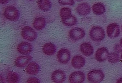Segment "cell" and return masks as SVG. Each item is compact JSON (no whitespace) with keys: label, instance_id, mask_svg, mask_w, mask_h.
<instances>
[{"label":"cell","instance_id":"obj_26","mask_svg":"<svg viewBox=\"0 0 122 83\" xmlns=\"http://www.w3.org/2000/svg\"><path fill=\"white\" fill-rule=\"evenodd\" d=\"M27 83H40V81L37 78L32 77L29 78L26 81Z\"/></svg>","mask_w":122,"mask_h":83},{"label":"cell","instance_id":"obj_29","mask_svg":"<svg viewBox=\"0 0 122 83\" xmlns=\"http://www.w3.org/2000/svg\"><path fill=\"white\" fill-rule=\"evenodd\" d=\"M120 44H121V46L122 47V38L120 40Z\"/></svg>","mask_w":122,"mask_h":83},{"label":"cell","instance_id":"obj_13","mask_svg":"<svg viewBox=\"0 0 122 83\" xmlns=\"http://www.w3.org/2000/svg\"><path fill=\"white\" fill-rule=\"evenodd\" d=\"M86 63L84 58L81 55H77L74 56L71 61V65L75 69H80Z\"/></svg>","mask_w":122,"mask_h":83},{"label":"cell","instance_id":"obj_7","mask_svg":"<svg viewBox=\"0 0 122 83\" xmlns=\"http://www.w3.org/2000/svg\"><path fill=\"white\" fill-rule=\"evenodd\" d=\"M107 36L111 38L118 37L120 34L119 26L115 23L110 24L107 28Z\"/></svg>","mask_w":122,"mask_h":83},{"label":"cell","instance_id":"obj_6","mask_svg":"<svg viewBox=\"0 0 122 83\" xmlns=\"http://www.w3.org/2000/svg\"><path fill=\"white\" fill-rule=\"evenodd\" d=\"M85 32L83 29L79 27H75L70 30L68 33V36L72 40H81L84 37Z\"/></svg>","mask_w":122,"mask_h":83},{"label":"cell","instance_id":"obj_30","mask_svg":"<svg viewBox=\"0 0 122 83\" xmlns=\"http://www.w3.org/2000/svg\"><path fill=\"white\" fill-rule=\"evenodd\" d=\"M121 60H122V53H121Z\"/></svg>","mask_w":122,"mask_h":83},{"label":"cell","instance_id":"obj_9","mask_svg":"<svg viewBox=\"0 0 122 83\" xmlns=\"http://www.w3.org/2000/svg\"><path fill=\"white\" fill-rule=\"evenodd\" d=\"M86 76L83 72L76 71L70 75L68 80L70 83H80L84 81Z\"/></svg>","mask_w":122,"mask_h":83},{"label":"cell","instance_id":"obj_32","mask_svg":"<svg viewBox=\"0 0 122 83\" xmlns=\"http://www.w3.org/2000/svg\"></svg>","mask_w":122,"mask_h":83},{"label":"cell","instance_id":"obj_31","mask_svg":"<svg viewBox=\"0 0 122 83\" xmlns=\"http://www.w3.org/2000/svg\"><path fill=\"white\" fill-rule=\"evenodd\" d=\"M78 1H82V0H76Z\"/></svg>","mask_w":122,"mask_h":83},{"label":"cell","instance_id":"obj_16","mask_svg":"<svg viewBox=\"0 0 122 83\" xmlns=\"http://www.w3.org/2000/svg\"><path fill=\"white\" fill-rule=\"evenodd\" d=\"M40 71V67L37 63L32 62L30 63L26 68V72L30 75L38 74Z\"/></svg>","mask_w":122,"mask_h":83},{"label":"cell","instance_id":"obj_1","mask_svg":"<svg viewBox=\"0 0 122 83\" xmlns=\"http://www.w3.org/2000/svg\"><path fill=\"white\" fill-rule=\"evenodd\" d=\"M90 36L93 41L100 42L104 40L106 34L103 28L99 26H93L90 30Z\"/></svg>","mask_w":122,"mask_h":83},{"label":"cell","instance_id":"obj_33","mask_svg":"<svg viewBox=\"0 0 122 83\" xmlns=\"http://www.w3.org/2000/svg\"></svg>","mask_w":122,"mask_h":83},{"label":"cell","instance_id":"obj_19","mask_svg":"<svg viewBox=\"0 0 122 83\" xmlns=\"http://www.w3.org/2000/svg\"><path fill=\"white\" fill-rule=\"evenodd\" d=\"M92 10L96 15H102L106 12V9L104 4L102 3H97L92 6Z\"/></svg>","mask_w":122,"mask_h":83},{"label":"cell","instance_id":"obj_15","mask_svg":"<svg viewBox=\"0 0 122 83\" xmlns=\"http://www.w3.org/2000/svg\"><path fill=\"white\" fill-rule=\"evenodd\" d=\"M80 50L82 54L86 56H90L94 53L93 47L88 42L82 43L80 47Z\"/></svg>","mask_w":122,"mask_h":83},{"label":"cell","instance_id":"obj_11","mask_svg":"<svg viewBox=\"0 0 122 83\" xmlns=\"http://www.w3.org/2000/svg\"><path fill=\"white\" fill-rule=\"evenodd\" d=\"M76 12L77 14L82 16H85L88 15L90 13V5L88 3L86 2L80 3L76 7Z\"/></svg>","mask_w":122,"mask_h":83},{"label":"cell","instance_id":"obj_8","mask_svg":"<svg viewBox=\"0 0 122 83\" xmlns=\"http://www.w3.org/2000/svg\"><path fill=\"white\" fill-rule=\"evenodd\" d=\"M109 52L106 47H101L97 49L95 54L96 60L99 62H104L108 58Z\"/></svg>","mask_w":122,"mask_h":83},{"label":"cell","instance_id":"obj_2","mask_svg":"<svg viewBox=\"0 0 122 83\" xmlns=\"http://www.w3.org/2000/svg\"><path fill=\"white\" fill-rule=\"evenodd\" d=\"M3 15L6 19L11 21H17L20 17L19 11L13 6L7 7L4 11Z\"/></svg>","mask_w":122,"mask_h":83},{"label":"cell","instance_id":"obj_22","mask_svg":"<svg viewBox=\"0 0 122 83\" xmlns=\"http://www.w3.org/2000/svg\"><path fill=\"white\" fill-rule=\"evenodd\" d=\"M6 79L8 83H18L20 81L19 76L15 72L9 71L7 75Z\"/></svg>","mask_w":122,"mask_h":83},{"label":"cell","instance_id":"obj_4","mask_svg":"<svg viewBox=\"0 0 122 83\" xmlns=\"http://www.w3.org/2000/svg\"><path fill=\"white\" fill-rule=\"evenodd\" d=\"M21 36L25 40L33 42L36 40L38 35L32 28L26 26L23 28L21 31Z\"/></svg>","mask_w":122,"mask_h":83},{"label":"cell","instance_id":"obj_5","mask_svg":"<svg viewBox=\"0 0 122 83\" xmlns=\"http://www.w3.org/2000/svg\"><path fill=\"white\" fill-rule=\"evenodd\" d=\"M70 51L66 48H62L59 51L57 55V59L59 62L62 64L68 63L71 59Z\"/></svg>","mask_w":122,"mask_h":83},{"label":"cell","instance_id":"obj_20","mask_svg":"<svg viewBox=\"0 0 122 83\" xmlns=\"http://www.w3.org/2000/svg\"><path fill=\"white\" fill-rule=\"evenodd\" d=\"M56 47L53 43H46L42 47V51L46 55H53L56 53Z\"/></svg>","mask_w":122,"mask_h":83},{"label":"cell","instance_id":"obj_10","mask_svg":"<svg viewBox=\"0 0 122 83\" xmlns=\"http://www.w3.org/2000/svg\"><path fill=\"white\" fill-rule=\"evenodd\" d=\"M17 49L20 53L27 55L32 52L33 47L30 43L26 42H22L18 45Z\"/></svg>","mask_w":122,"mask_h":83},{"label":"cell","instance_id":"obj_27","mask_svg":"<svg viewBox=\"0 0 122 83\" xmlns=\"http://www.w3.org/2000/svg\"><path fill=\"white\" fill-rule=\"evenodd\" d=\"M9 0H0V1L1 4H4L6 3H7V2H8Z\"/></svg>","mask_w":122,"mask_h":83},{"label":"cell","instance_id":"obj_3","mask_svg":"<svg viewBox=\"0 0 122 83\" xmlns=\"http://www.w3.org/2000/svg\"><path fill=\"white\" fill-rule=\"evenodd\" d=\"M105 75L103 71L98 69H94L87 74L88 80L90 83H99L103 81Z\"/></svg>","mask_w":122,"mask_h":83},{"label":"cell","instance_id":"obj_28","mask_svg":"<svg viewBox=\"0 0 122 83\" xmlns=\"http://www.w3.org/2000/svg\"><path fill=\"white\" fill-rule=\"evenodd\" d=\"M117 83H122V78H120L117 80Z\"/></svg>","mask_w":122,"mask_h":83},{"label":"cell","instance_id":"obj_17","mask_svg":"<svg viewBox=\"0 0 122 83\" xmlns=\"http://www.w3.org/2000/svg\"><path fill=\"white\" fill-rule=\"evenodd\" d=\"M61 20L64 25L70 27L75 25L77 22L76 17L72 14L61 18Z\"/></svg>","mask_w":122,"mask_h":83},{"label":"cell","instance_id":"obj_14","mask_svg":"<svg viewBox=\"0 0 122 83\" xmlns=\"http://www.w3.org/2000/svg\"><path fill=\"white\" fill-rule=\"evenodd\" d=\"M32 60V57L29 55H22L18 57L14 63L18 67L23 68L26 66Z\"/></svg>","mask_w":122,"mask_h":83},{"label":"cell","instance_id":"obj_25","mask_svg":"<svg viewBox=\"0 0 122 83\" xmlns=\"http://www.w3.org/2000/svg\"><path fill=\"white\" fill-rule=\"evenodd\" d=\"M58 1L62 5L71 6L75 4L74 0H58Z\"/></svg>","mask_w":122,"mask_h":83},{"label":"cell","instance_id":"obj_24","mask_svg":"<svg viewBox=\"0 0 122 83\" xmlns=\"http://www.w3.org/2000/svg\"><path fill=\"white\" fill-rule=\"evenodd\" d=\"M72 11L71 9L68 7H63L60 10V15L61 18H64V17L72 14Z\"/></svg>","mask_w":122,"mask_h":83},{"label":"cell","instance_id":"obj_23","mask_svg":"<svg viewBox=\"0 0 122 83\" xmlns=\"http://www.w3.org/2000/svg\"><path fill=\"white\" fill-rule=\"evenodd\" d=\"M107 59H108V61L110 63L115 64L119 61V57L118 53L113 52L109 54Z\"/></svg>","mask_w":122,"mask_h":83},{"label":"cell","instance_id":"obj_21","mask_svg":"<svg viewBox=\"0 0 122 83\" xmlns=\"http://www.w3.org/2000/svg\"><path fill=\"white\" fill-rule=\"evenodd\" d=\"M37 5L39 9L43 11H49L52 7L50 0H38Z\"/></svg>","mask_w":122,"mask_h":83},{"label":"cell","instance_id":"obj_12","mask_svg":"<svg viewBox=\"0 0 122 83\" xmlns=\"http://www.w3.org/2000/svg\"><path fill=\"white\" fill-rule=\"evenodd\" d=\"M51 78L55 83H63L65 81L66 75L63 71L57 70L53 72Z\"/></svg>","mask_w":122,"mask_h":83},{"label":"cell","instance_id":"obj_18","mask_svg":"<svg viewBox=\"0 0 122 83\" xmlns=\"http://www.w3.org/2000/svg\"><path fill=\"white\" fill-rule=\"evenodd\" d=\"M46 23V20L45 18L43 17H39L35 19L33 25L37 30H42L45 28Z\"/></svg>","mask_w":122,"mask_h":83}]
</instances>
